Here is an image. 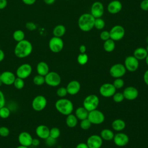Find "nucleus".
<instances>
[{"mask_svg": "<svg viewBox=\"0 0 148 148\" xmlns=\"http://www.w3.org/2000/svg\"><path fill=\"white\" fill-rule=\"evenodd\" d=\"M32 50V43L29 40L24 39L17 43L14 49V53L17 58H24L29 56Z\"/></svg>", "mask_w": 148, "mask_h": 148, "instance_id": "obj_1", "label": "nucleus"}, {"mask_svg": "<svg viewBox=\"0 0 148 148\" xmlns=\"http://www.w3.org/2000/svg\"><path fill=\"white\" fill-rule=\"evenodd\" d=\"M95 18L88 13H83L78 18L77 24L79 29L83 32L91 31L94 26Z\"/></svg>", "mask_w": 148, "mask_h": 148, "instance_id": "obj_2", "label": "nucleus"}, {"mask_svg": "<svg viewBox=\"0 0 148 148\" xmlns=\"http://www.w3.org/2000/svg\"><path fill=\"white\" fill-rule=\"evenodd\" d=\"M55 108L60 113L67 116L72 113L73 110V105L69 99L61 98L56 102Z\"/></svg>", "mask_w": 148, "mask_h": 148, "instance_id": "obj_3", "label": "nucleus"}, {"mask_svg": "<svg viewBox=\"0 0 148 148\" xmlns=\"http://www.w3.org/2000/svg\"><path fill=\"white\" fill-rule=\"evenodd\" d=\"M99 103V99L96 95L90 94L87 95L83 101V107L88 112L97 108Z\"/></svg>", "mask_w": 148, "mask_h": 148, "instance_id": "obj_4", "label": "nucleus"}, {"mask_svg": "<svg viewBox=\"0 0 148 148\" xmlns=\"http://www.w3.org/2000/svg\"><path fill=\"white\" fill-rule=\"evenodd\" d=\"M47 101L46 98L42 95H38L34 98L32 101V108L36 112H40L45 109Z\"/></svg>", "mask_w": 148, "mask_h": 148, "instance_id": "obj_5", "label": "nucleus"}, {"mask_svg": "<svg viewBox=\"0 0 148 148\" xmlns=\"http://www.w3.org/2000/svg\"><path fill=\"white\" fill-rule=\"evenodd\" d=\"M32 68L28 63H24L20 65L16 71V76L17 77L25 79L28 78L32 73Z\"/></svg>", "mask_w": 148, "mask_h": 148, "instance_id": "obj_6", "label": "nucleus"}, {"mask_svg": "<svg viewBox=\"0 0 148 148\" xmlns=\"http://www.w3.org/2000/svg\"><path fill=\"white\" fill-rule=\"evenodd\" d=\"M45 83L50 87H57L59 86L61 82L60 75L54 71L49 72L45 76Z\"/></svg>", "mask_w": 148, "mask_h": 148, "instance_id": "obj_7", "label": "nucleus"}, {"mask_svg": "<svg viewBox=\"0 0 148 148\" xmlns=\"http://www.w3.org/2000/svg\"><path fill=\"white\" fill-rule=\"evenodd\" d=\"M64 47V42L61 38L53 36L49 42V48L51 51L54 53L60 52Z\"/></svg>", "mask_w": 148, "mask_h": 148, "instance_id": "obj_8", "label": "nucleus"}, {"mask_svg": "<svg viewBox=\"0 0 148 148\" xmlns=\"http://www.w3.org/2000/svg\"><path fill=\"white\" fill-rule=\"evenodd\" d=\"M87 119L91 124L98 125L104 121L105 116L102 112L96 109L88 112Z\"/></svg>", "mask_w": 148, "mask_h": 148, "instance_id": "obj_9", "label": "nucleus"}, {"mask_svg": "<svg viewBox=\"0 0 148 148\" xmlns=\"http://www.w3.org/2000/svg\"><path fill=\"white\" fill-rule=\"evenodd\" d=\"M110 38L114 41H119L123 38L125 35V29L120 25H116L112 27L109 31Z\"/></svg>", "mask_w": 148, "mask_h": 148, "instance_id": "obj_10", "label": "nucleus"}, {"mask_svg": "<svg viewBox=\"0 0 148 148\" xmlns=\"http://www.w3.org/2000/svg\"><path fill=\"white\" fill-rule=\"evenodd\" d=\"M126 69L122 64L118 63L113 65L110 69L109 73L114 78H120L123 77L126 73Z\"/></svg>", "mask_w": 148, "mask_h": 148, "instance_id": "obj_11", "label": "nucleus"}, {"mask_svg": "<svg viewBox=\"0 0 148 148\" xmlns=\"http://www.w3.org/2000/svg\"><path fill=\"white\" fill-rule=\"evenodd\" d=\"M124 66L129 72H135L139 67V60L134 56H127L124 60Z\"/></svg>", "mask_w": 148, "mask_h": 148, "instance_id": "obj_12", "label": "nucleus"}, {"mask_svg": "<svg viewBox=\"0 0 148 148\" xmlns=\"http://www.w3.org/2000/svg\"><path fill=\"white\" fill-rule=\"evenodd\" d=\"M104 13V6L102 2L99 1L94 2L91 6L90 14L95 18L101 17Z\"/></svg>", "mask_w": 148, "mask_h": 148, "instance_id": "obj_13", "label": "nucleus"}, {"mask_svg": "<svg viewBox=\"0 0 148 148\" xmlns=\"http://www.w3.org/2000/svg\"><path fill=\"white\" fill-rule=\"evenodd\" d=\"M116 89L113 84L107 83L101 86L99 88V93L102 97L108 98L112 97L116 92Z\"/></svg>", "mask_w": 148, "mask_h": 148, "instance_id": "obj_14", "label": "nucleus"}, {"mask_svg": "<svg viewBox=\"0 0 148 148\" xmlns=\"http://www.w3.org/2000/svg\"><path fill=\"white\" fill-rule=\"evenodd\" d=\"M16 78V74L9 71H6L1 73V80L3 84L6 86L12 85Z\"/></svg>", "mask_w": 148, "mask_h": 148, "instance_id": "obj_15", "label": "nucleus"}, {"mask_svg": "<svg viewBox=\"0 0 148 148\" xmlns=\"http://www.w3.org/2000/svg\"><path fill=\"white\" fill-rule=\"evenodd\" d=\"M33 138L32 135L27 131L21 132L18 136V141L20 145L29 147L32 146Z\"/></svg>", "mask_w": 148, "mask_h": 148, "instance_id": "obj_16", "label": "nucleus"}, {"mask_svg": "<svg viewBox=\"0 0 148 148\" xmlns=\"http://www.w3.org/2000/svg\"><path fill=\"white\" fill-rule=\"evenodd\" d=\"M102 142V139L99 135H92L88 138L86 143L88 148H100Z\"/></svg>", "mask_w": 148, "mask_h": 148, "instance_id": "obj_17", "label": "nucleus"}, {"mask_svg": "<svg viewBox=\"0 0 148 148\" xmlns=\"http://www.w3.org/2000/svg\"><path fill=\"white\" fill-rule=\"evenodd\" d=\"M113 139L114 144L119 147L125 146L129 142L128 135L123 132H119L114 135Z\"/></svg>", "mask_w": 148, "mask_h": 148, "instance_id": "obj_18", "label": "nucleus"}, {"mask_svg": "<svg viewBox=\"0 0 148 148\" xmlns=\"http://www.w3.org/2000/svg\"><path fill=\"white\" fill-rule=\"evenodd\" d=\"M123 8L121 2L119 0H113L110 1L107 6L108 12L112 14L119 13Z\"/></svg>", "mask_w": 148, "mask_h": 148, "instance_id": "obj_19", "label": "nucleus"}, {"mask_svg": "<svg viewBox=\"0 0 148 148\" xmlns=\"http://www.w3.org/2000/svg\"><path fill=\"white\" fill-rule=\"evenodd\" d=\"M124 99L129 101L135 99L139 94L138 90L132 86H129L126 87L123 92Z\"/></svg>", "mask_w": 148, "mask_h": 148, "instance_id": "obj_20", "label": "nucleus"}, {"mask_svg": "<svg viewBox=\"0 0 148 148\" xmlns=\"http://www.w3.org/2000/svg\"><path fill=\"white\" fill-rule=\"evenodd\" d=\"M35 134L39 138L46 139L49 136L50 128L43 124L39 125L35 129Z\"/></svg>", "mask_w": 148, "mask_h": 148, "instance_id": "obj_21", "label": "nucleus"}, {"mask_svg": "<svg viewBox=\"0 0 148 148\" xmlns=\"http://www.w3.org/2000/svg\"><path fill=\"white\" fill-rule=\"evenodd\" d=\"M81 88L80 83L77 80H72L68 83L66 88L68 92V94L73 95L77 94Z\"/></svg>", "mask_w": 148, "mask_h": 148, "instance_id": "obj_22", "label": "nucleus"}, {"mask_svg": "<svg viewBox=\"0 0 148 148\" xmlns=\"http://www.w3.org/2000/svg\"><path fill=\"white\" fill-rule=\"evenodd\" d=\"M36 72L38 75L45 76L50 71L48 64L45 61L39 62L36 66Z\"/></svg>", "mask_w": 148, "mask_h": 148, "instance_id": "obj_23", "label": "nucleus"}, {"mask_svg": "<svg viewBox=\"0 0 148 148\" xmlns=\"http://www.w3.org/2000/svg\"><path fill=\"white\" fill-rule=\"evenodd\" d=\"M147 53L146 49L144 47H138L134 51L133 56L138 60H145L147 56Z\"/></svg>", "mask_w": 148, "mask_h": 148, "instance_id": "obj_24", "label": "nucleus"}, {"mask_svg": "<svg viewBox=\"0 0 148 148\" xmlns=\"http://www.w3.org/2000/svg\"><path fill=\"white\" fill-rule=\"evenodd\" d=\"M112 127L114 131H121L125 128V123L121 119H116L112 123Z\"/></svg>", "mask_w": 148, "mask_h": 148, "instance_id": "obj_25", "label": "nucleus"}, {"mask_svg": "<svg viewBox=\"0 0 148 148\" xmlns=\"http://www.w3.org/2000/svg\"><path fill=\"white\" fill-rule=\"evenodd\" d=\"M88 111L85 109L83 106V107H79L76 109L75 111V116L77 119L82 120L86 119L88 117Z\"/></svg>", "mask_w": 148, "mask_h": 148, "instance_id": "obj_26", "label": "nucleus"}, {"mask_svg": "<svg viewBox=\"0 0 148 148\" xmlns=\"http://www.w3.org/2000/svg\"><path fill=\"white\" fill-rule=\"evenodd\" d=\"M66 32V28L64 25L58 24L56 25L53 30V34L54 36L61 38Z\"/></svg>", "mask_w": 148, "mask_h": 148, "instance_id": "obj_27", "label": "nucleus"}, {"mask_svg": "<svg viewBox=\"0 0 148 148\" xmlns=\"http://www.w3.org/2000/svg\"><path fill=\"white\" fill-rule=\"evenodd\" d=\"M114 134L113 132L109 129H103L101 131L100 136L102 139V140H111L113 139Z\"/></svg>", "mask_w": 148, "mask_h": 148, "instance_id": "obj_28", "label": "nucleus"}, {"mask_svg": "<svg viewBox=\"0 0 148 148\" xmlns=\"http://www.w3.org/2000/svg\"><path fill=\"white\" fill-rule=\"evenodd\" d=\"M65 122L66 125L68 127L73 128L77 125V119L75 115L71 113L66 116Z\"/></svg>", "mask_w": 148, "mask_h": 148, "instance_id": "obj_29", "label": "nucleus"}, {"mask_svg": "<svg viewBox=\"0 0 148 148\" xmlns=\"http://www.w3.org/2000/svg\"><path fill=\"white\" fill-rule=\"evenodd\" d=\"M115 46H116V45H115L114 41L111 39H109L108 40L104 41V43L103 45V47L104 50L108 53L112 52L114 50Z\"/></svg>", "mask_w": 148, "mask_h": 148, "instance_id": "obj_30", "label": "nucleus"}, {"mask_svg": "<svg viewBox=\"0 0 148 148\" xmlns=\"http://www.w3.org/2000/svg\"><path fill=\"white\" fill-rule=\"evenodd\" d=\"M24 38H25L24 32L21 29L16 30L15 31H14V32L13 34V39L17 42L24 40Z\"/></svg>", "mask_w": 148, "mask_h": 148, "instance_id": "obj_31", "label": "nucleus"}, {"mask_svg": "<svg viewBox=\"0 0 148 148\" xmlns=\"http://www.w3.org/2000/svg\"><path fill=\"white\" fill-rule=\"evenodd\" d=\"M88 60V57L86 53H80L77 57V62L81 65H84L87 64Z\"/></svg>", "mask_w": 148, "mask_h": 148, "instance_id": "obj_32", "label": "nucleus"}, {"mask_svg": "<svg viewBox=\"0 0 148 148\" xmlns=\"http://www.w3.org/2000/svg\"><path fill=\"white\" fill-rule=\"evenodd\" d=\"M33 83L36 86H42L45 83V76L37 74L33 77Z\"/></svg>", "mask_w": 148, "mask_h": 148, "instance_id": "obj_33", "label": "nucleus"}, {"mask_svg": "<svg viewBox=\"0 0 148 148\" xmlns=\"http://www.w3.org/2000/svg\"><path fill=\"white\" fill-rule=\"evenodd\" d=\"M10 115V110L7 106H3L0 109V117L3 119H8Z\"/></svg>", "mask_w": 148, "mask_h": 148, "instance_id": "obj_34", "label": "nucleus"}, {"mask_svg": "<svg viewBox=\"0 0 148 148\" xmlns=\"http://www.w3.org/2000/svg\"><path fill=\"white\" fill-rule=\"evenodd\" d=\"M105 21L102 18H101V17L95 18L94 28H95L97 29L98 30H101L105 27Z\"/></svg>", "mask_w": 148, "mask_h": 148, "instance_id": "obj_35", "label": "nucleus"}, {"mask_svg": "<svg viewBox=\"0 0 148 148\" xmlns=\"http://www.w3.org/2000/svg\"><path fill=\"white\" fill-rule=\"evenodd\" d=\"M13 85L17 90H21V89L23 88L24 87V85H25L24 79L16 77Z\"/></svg>", "mask_w": 148, "mask_h": 148, "instance_id": "obj_36", "label": "nucleus"}, {"mask_svg": "<svg viewBox=\"0 0 148 148\" xmlns=\"http://www.w3.org/2000/svg\"><path fill=\"white\" fill-rule=\"evenodd\" d=\"M60 130L57 127H53L51 129H50L49 136L57 139L60 136Z\"/></svg>", "mask_w": 148, "mask_h": 148, "instance_id": "obj_37", "label": "nucleus"}, {"mask_svg": "<svg viewBox=\"0 0 148 148\" xmlns=\"http://www.w3.org/2000/svg\"><path fill=\"white\" fill-rule=\"evenodd\" d=\"M91 124H92L91 123L90 120L87 118L86 119L81 120L80 125V127L82 129H83L84 130H87L90 128Z\"/></svg>", "mask_w": 148, "mask_h": 148, "instance_id": "obj_38", "label": "nucleus"}, {"mask_svg": "<svg viewBox=\"0 0 148 148\" xmlns=\"http://www.w3.org/2000/svg\"><path fill=\"white\" fill-rule=\"evenodd\" d=\"M124 82L123 79H122L121 77L120 78H116V79L113 81V85L116 88V89L121 88L124 86Z\"/></svg>", "mask_w": 148, "mask_h": 148, "instance_id": "obj_39", "label": "nucleus"}, {"mask_svg": "<svg viewBox=\"0 0 148 148\" xmlns=\"http://www.w3.org/2000/svg\"><path fill=\"white\" fill-rule=\"evenodd\" d=\"M112 97H113V100L117 103L122 102L124 99L123 92H115Z\"/></svg>", "mask_w": 148, "mask_h": 148, "instance_id": "obj_40", "label": "nucleus"}, {"mask_svg": "<svg viewBox=\"0 0 148 148\" xmlns=\"http://www.w3.org/2000/svg\"><path fill=\"white\" fill-rule=\"evenodd\" d=\"M10 134L9 129L5 126L0 127V136L3 138L8 137Z\"/></svg>", "mask_w": 148, "mask_h": 148, "instance_id": "obj_41", "label": "nucleus"}, {"mask_svg": "<svg viewBox=\"0 0 148 148\" xmlns=\"http://www.w3.org/2000/svg\"><path fill=\"white\" fill-rule=\"evenodd\" d=\"M56 94H57V96L60 98L65 97L68 94L66 87H59L56 91Z\"/></svg>", "mask_w": 148, "mask_h": 148, "instance_id": "obj_42", "label": "nucleus"}, {"mask_svg": "<svg viewBox=\"0 0 148 148\" xmlns=\"http://www.w3.org/2000/svg\"><path fill=\"white\" fill-rule=\"evenodd\" d=\"M99 37L101 38V39L103 41H105L108 40L110 38V34H109V31H106V30H104L102 31L100 34H99Z\"/></svg>", "mask_w": 148, "mask_h": 148, "instance_id": "obj_43", "label": "nucleus"}, {"mask_svg": "<svg viewBox=\"0 0 148 148\" xmlns=\"http://www.w3.org/2000/svg\"><path fill=\"white\" fill-rule=\"evenodd\" d=\"M45 140V143L48 146H53L56 144V139H54L50 136H49Z\"/></svg>", "mask_w": 148, "mask_h": 148, "instance_id": "obj_44", "label": "nucleus"}, {"mask_svg": "<svg viewBox=\"0 0 148 148\" xmlns=\"http://www.w3.org/2000/svg\"><path fill=\"white\" fill-rule=\"evenodd\" d=\"M139 7L143 11H148V0H142L140 3Z\"/></svg>", "mask_w": 148, "mask_h": 148, "instance_id": "obj_45", "label": "nucleus"}, {"mask_svg": "<svg viewBox=\"0 0 148 148\" xmlns=\"http://www.w3.org/2000/svg\"><path fill=\"white\" fill-rule=\"evenodd\" d=\"M25 27L27 29H28L29 31H34V30L36 29V25L34 23L29 21V22H27L25 24Z\"/></svg>", "mask_w": 148, "mask_h": 148, "instance_id": "obj_46", "label": "nucleus"}, {"mask_svg": "<svg viewBox=\"0 0 148 148\" xmlns=\"http://www.w3.org/2000/svg\"><path fill=\"white\" fill-rule=\"evenodd\" d=\"M6 103V100H5V97L3 92L0 90V109L4 106Z\"/></svg>", "mask_w": 148, "mask_h": 148, "instance_id": "obj_47", "label": "nucleus"}, {"mask_svg": "<svg viewBox=\"0 0 148 148\" xmlns=\"http://www.w3.org/2000/svg\"><path fill=\"white\" fill-rule=\"evenodd\" d=\"M8 5L7 0H0V10L5 9Z\"/></svg>", "mask_w": 148, "mask_h": 148, "instance_id": "obj_48", "label": "nucleus"}, {"mask_svg": "<svg viewBox=\"0 0 148 148\" xmlns=\"http://www.w3.org/2000/svg\"><path fill=\"white\" fill-rule=\"evenodd\" d=\"M22 2L27 5H32L34 4L36 2V0H21Z\"/></svg>", "mask_w": 148, "mask_h": 148, "instance_id": "obj_49", "label": "nucleus"}, {"mask_svg": "<svg viewBox=\"0 0 148 148\" xmlns=\"http://www.w3.org/2000/svg\"><path fill=\"white\" fill-rule=\"evenodd\" d=\"M143 80L145 84L148 86V69L146 70L143 74Z\"/></svg>", "mask_w": 148, "mask_h": 148, "instance_id": "obj_50", "label": "nucleus"}, {"mask_svg": "<svg viewBox=\"0 0 148 148\" xmlns=\"http://www.w3.org/2000/svg\"><path fill=\"white\" fill-rule=\"evenodd\" d=\"M39 145H40V140H39V139H38L37 138H33L32 142V145L33 146L36 147V146H38Z\"/></svg>", "mask_w": 148, "mask_h": 148, "instance_id": "obj_51", "label": "nucleus"}, {"mask_svg": "<svg viewBox=\"0 0 148 148\" xmlns=\"http://www.w3.org/2000/svg\"><path fill=\"white\" fill-rule=\"evenodd\" d=\"M79 51H80V53H86V47L84 45H81L80 46H79Z\"/></svg>", "mask_w": 148, "mask_h": 148, "instance_id": "obj_52", "label": "nucleus"}, {"mask_svg": "<svg viewBox=\"0 0 148 148\" xmlns=\"http://www.w3.org/2000/svg\"><path fill=\"white\" fill-rule=\"evenodd\" d=\"M76 148H88V147L86 143H80L77 145Z\"/></svg>", "mask_w": 148, "mask_h": 148, "instance_id": "obj_53", "label": "nucleus"}, {"mask_svg": "<svg viewBox=\"0 0 148 148\" xmlns=\"http://www.w3.org/2000/svg\"><path fill=\"white\" fill-rule=\"evenodd\" d=\"M5 58V53L1 49H0V62L2 61Z\"/></svg>", "mask_w": 148, "mask_h": 148, "instance_id": "obj_54", "label": "nucleus"}, {"mask_svg": "<svg viewBox=\"0 0 148 148\" xmlns=\"http://www.w3.org/2000/svg\"><path fill=\"white\" fill-rule=\"evenodd\" d=\"M44 2L46 4V5H52L53 4L56 0H43Z\"/></svg>", "mask_w": 148, "mask_h": 148, "instance_id": "obj_55", "label": "nucleus"}, {"mask_svg": "<svg viewBox=\"0 0 148 148\" xmlns=\"http://www.w3.org/2000/svg\"><path fill=\"white\" fill-rule=\"evenodd\" d=\"M16 148H29V147H27V146H22V145H20V146H18Z\"/></svg>", "mask_w": 148, "mask_h": 148, "instance_id": "obj_56", "label": "nucleus"}, {"mask_svg": "<svg viewBox=\"0 0 148 148\" xmlns=\"http://www.w3.org/2000/svg\"><path fill=\"white\" fill-rule=\"evenodd\" d=\"M145 61H146V64L148 66V54H147V57H146V58H145Z\"/></svg>", "mask_w": 148, "mask_h": 148, "instance_id": "obj_57", "label": "nucleus"}, {"mask_svg": "<svg viewBox=\"0 0 148 148\" xmlns=\"http://www.w3.org/2000/svg\"><path fill=\"white\" fill-rule=\"evenodd\" d=\"M146 51H147V54H148V44H147V45L146 46Z\"/></svg>", "mask_w": 148, "mask_h": 148, "instance_id": "obj_58", "label": "nucleus"}, {"mask_svg": "<svg viewBox=\"0 0 148 148\" xmlns=\"http://www.w3.org/2000/svg\"><path fill=\"white\" fill-rule=\"evenodd\" d=\"M146 43L148 44V36L146 37Z\"/></svg>", "mask_w": 148, "mask_h": 148, "instance_id": "obj_59", "label": "nucleus"}, {"mask_svg": "<svg viewBox=\"0 0 148 148\" xmlns=\"http://www.w3.org/2000/svg\"><path fill=\"white\" fill-rule=\"evenodd\" d=\"M2 84V82H1V73H0V86Z\"/></svg>", "mask_w": 148, "mask_h": 148, "instance_id": "obj_60", "label": "nucleus"}, {"mask_svg": "<svg viewBox=\"0 0 148 148\" xmlns=\"http://www.w3.org/2000/svg\"><path fill=\"white\" fill-rule=\"evenodd\" d=\"M65 1H69V0H65Z\"/></svg>", "mask_w": 148, "mask_h": 148, "instance_id": "obj_61", "label": "nucleus"}, {"mask_svg": "<svg viewBox=\"0 0 148 148\" xmlns=\"http://www.w3.org/2000/svg\"></svg>", "mask_w": 148, "mask_h": 148, "instance_id": "obj_62", "label": "nucleus"}]
</instances>
